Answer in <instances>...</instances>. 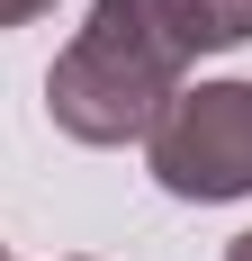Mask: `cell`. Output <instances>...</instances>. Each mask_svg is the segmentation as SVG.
I'll list each match as a JSON object with an SVG mask.
<instances>
[{
	"label": "cell",
	"mask_w": 252,
	"mask_h": 261,
	"mask_svg": "<svg viewBox=\"0 0 252 261\" xmlns=\"http://www.w3.org/2000/svg\"><path fill=\"white\" fill-rule=\"evenodd\" d=\"M189 54L153 0H90V27L54 54L45 108L72 144H144L153 117L180 99Z\"/></svg>",
	"instance_id": "6da1fadb"
},
{
	"label": "cell",
	"mask_w": 252,
	"mask_h": 261,
	"mask_svg": "<svg viewBox=\"0 0 252 261\" xmlns=\"http://www.w3.org/2000/svg\"><path fill=\"white\" fill-rule=\"evenodd\" d=\"M144 171L171 198H198V207H225L252 198V81H198L180 90L144 135Z\"/></svg>",
	"instance_id": "7a4b0ae2"
},
{
	"label": "cell",
	"mask_w": 252,
	"mask_h": 261,
	"mask_svg": "<svg viewBox=\"0 0 252 261\" xmlns=\"http://www.w3.org/2000/svg\"><path fill=\"white\" fill-rule=\"evenodd\" d=\"M162 27L180 36V54H225V45H252V0H153Z\"/></svg>",
	"instance_id": "3957f363"
},
{
	"label": "cell",
	"mask_w": 252,
	"mask_h": 261,
	"mask_svg": "<svg viewBox=\"0 0 252 261\" xmlns=\"http://www.w3.org/2000/svg\"><path fill=\"white\" fill-rule=\"evenodd\" d=\"M54 0H0V27H27V18H45Z\"/></svg>",
	"instance_id": "277c9868"
},
{
	"label": "cell",
	"mask_w": 252,
	"mask_h": 261,
	"mask_svg": "<svg viewBox=\"0 0 252 261\" xmlns=\"http://www.w3.org/2000/svg\"><path fill=\"white\" fill-rule=\"evenodd\" d=\"M225 261H252V234H234V243H225Z\"/></svg>",
	"instance_id": "5b68a950"
},
{
	"label": "cell",
	"mask_w": 252,
	"mask_h": 261,
	"mask_svg": "<svg viewBox=\"0 0 252 261\" xmlns=\"http://www.w3.org/2000/svg\"><path fill=\"white\" fill-rule=\"evenodd\" d=\"M0 261H18V252H9V243H0Z\"/></svg>",
	"instance_id": "8992f818"
}]
</instances>
